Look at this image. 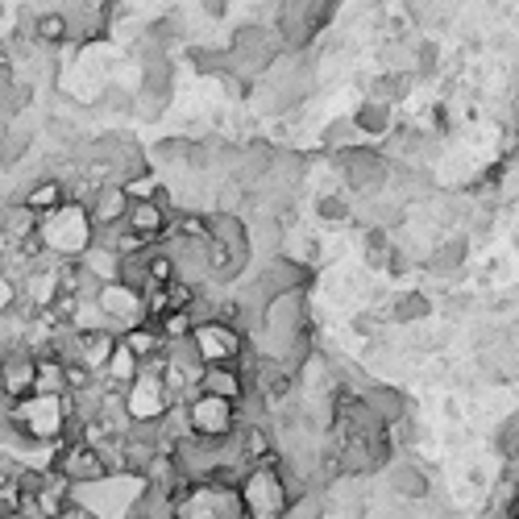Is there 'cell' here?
I'll return each mask as SVG.
<instances>
[{
    "label": "cell",
    "instance_id": "obj_26",
    "mask_svg": "<svg viewBox=\"0 0 519 519\" xmlns=\"http://www.w3.org/2000/svg\"><path fill=\"white\" fill-rule=\"evenodd\" d=\"M499 453H503L507 466H515V461H519V420L515 416H507L503 428H499Z\"/></svg>",
    "mask_w": 519,
    "mask_h": 519
},
{
    "label": "cell",
    "instance_id": "obj_9",
    "mask_svg": "<svg viewBox=\"0 0 519 519\" xmlns=\"http://www.w3.org/2000/svg\"><path fill=\"white\" fill-rule=\"evenodd\" d=\"M54 470H59L71 486H84V482H96L104 478V461L92 445L84 441H59V453H54Z\"/></svg>",
    "mask_w": 519,
    "mask_h": 519
},
{
    "label": "cell",
    "instance_id": "obj_23",
    "mask_svg": "<svg viewBox=\"0 0 519 519\" xmlns=\"http://www.w3.org/2000/svg\"><path fill=\"white\" fill-rule=\"evenodd\" d=\"M362 250H366V262L370 266H382L391 254V229L387 225H370L366 237H362Z\"/></svg>",
    "mask_w": 519,
    "mask_h": 519
},
{
    "label": "cell",
    "instance_id": "obj_19",
    "mask_svg": "<svg viewBox=\"0 0 519 519\" xmlns=\"http://www.w3.org/2000/svg\"><path fill=\"white\" fill-rule=\"evenodd\" d=\"M146 324H150V320H146ZM154 329H158V337L167 341V345H171V341H187V333L196 329V316H191L187 308H183V312H167V316L154 320Z\"/></svg>",
    "mask_w": 519,
    "mask_h": 519
},
{
    "label": "cell",
    "instance_id": "obj_29",
    "mask_svg": "<svg viewBox=\"0 0 519 519\" xmlns=\"http://www.w3.org/2000/svg\"><path fill=\"white\" fill-rule=\"evenodd\" d=\"M5 519H17V515H5Z\"/></svg>",
    "mask_w": 519,
    "mask_h": 519
},
{
    "label": "cell",
    "instance_id": "obj_13",
    "mask_svg": "<svg viewBox=\"0 0 519 519\" xmlns=\"http://www.w3.org/2000/svg\"><path fill=\"white\" fill-rule=\"evenodd\" d=\"M138 370H142V362L133 358V353H129V349L117 341V345H113V353H108V358H104L100 382H104V387H113V391H125L129 382L138 378Z\"/></svg>",
    "mask_w": 519,
    "mask_h": 519
},
{
    "label": "cell",
    "instance_id": "obj_15",
    "mask_svg": "<svg viewBox=\"0 0 519 519\" xmlns=\"http://www.w3.org/2000/svg\"><path fill=\"white\" fill-rule=\"evenodd\" d=\"M466 254H470V237H449V241H441L436 250L428 254V270L432 275H457L461 266H466Z\"/></svg>",
    "mask_w": 519,
    "mask_h": 519
},
{
    "label": "cell",
    "instance_id": "obj_17",
    "mask_svg": "<svg viewBox=\"0 0 519 519\" xmlns=\"http://www.w3.org/2000/svg\"><path fill=\"white\" fill-rule=\"evenodd\" d=\"M349 121H353V129H358V138H387L391 133V104L366 100Z\"/></svg>",
    "mask_w": 519,
    "mask_h": 519
},
{
    "label": "cell",
    "instance_id": "obj_8",
    "mask_svg": "<svg viewBox=\"0 0 519 519\" xmlns=\"http://www.w3.org/2000/svg\"><path fill=\"white\" fill-rule=\"evenodd\" d=\"M216 395V399H229V403H237L241 407V399L245 395H254L250 391V374H245L241 366H200L196 370V382H191V395ZM187 395V399H191ZM183 399V403H187Z\"/></svg>",
    "mask_w": 519,
    "mask_h": 519
},
{
    "label": "cell",
    "instance_id": "obj_27",
    "mask_svg": "<svg viewBox=\"0 0 519 519\" xmlns=\"http://www.w3.org/2000/svg\"><path fill=\"white\" fill-rule=\"evenodd\" d=\"M432 63H436V46H432V42H424V46H420V67H416V71H420V75H428V71H432Z\"/></svg>",
    "mask_w": 519,
    "mask_h": 519
},
{
    "label": "cell",
    "instance_id": "obj_7",
    "mask_svg": "<svg viewBox=\"0 0 519 519\" xmlns=\"http://www.w3.org/2000/svg\"><path fill=\"white\" fill-rule=\"evenodd\" d=\"M96 308L104 312V329L121 337L125 329H138L146 324V304H142V291L121 287V283H104L96 295Z\"/></svg>",
    "mask_w": 519,
    "mask_h": 519
},
{
    "label": "cell",
    "instance_id": "obj_14",
    "mask_svg": "<svg viewBox=\"0 0 519 519\" xmlns=\"http://www.w3.org/2000/svg\"><path fill=\"white\" fill-rule=\"evenodd\" d=\"M391 490L399 499H428V490H432V482H428V474L416 466V461H391Z\"/></svg>",
    "mask_w": 519,
    "mask_h": 519
},
{
    "label": "cell",
    "instance_id": "obj_20",
    "mask_svg": "<svg viewBox=\"0 0 519 519\" xmlns=\"http://www.w3.org/2000/svg\"><path fill=\"white\" fill-rule=\"evenodd\" d=\"M391 316H395V320H403V324H412V320H428V316H432V304H428V295H424V291H403V295L395 299Z\"/></svg>",
    "mask_w": 519,
    "mask_h": 519
},
{
    "label": "cell",
    "instance_id": "obj_10",
    "mask_svg": "<svg viewBox=\"0 0 519 519\" xmlns=\"http://www.w3.org/2000/svg\"><path fill=\"white\" fill-rule=\"evenodd\" d=\"M129 233H138L146 245L167 237V225H171V208H167V191L158 200H142V204H129L125 208V221H121Z\"/></svg>",
    "mask_w": 519,
    "mask_h": 519
},
{
    "label": "cell",
    "instance_id": "obj_22",
    "mask_svg": "<svg viewBox=\"0 0 519 519\" xmlns=\"http://www.w3.org/2000/svg\"><path fill=\"white\" fill-rule=\"evenodd\" d=\"M67 34H71V25H67V17H63V13H42V17L34 21V38H38V42H46V46H59V42H67Z\"/></svg>",
    "mask_w": 519,
    "mask_h": 519
},
{
    "label": "cell",
    "instance_id": "obj_3",
    "mask_svg": "<svg viewBox=\"0 0 519 519\" xmlns=\"http://www.w3.org/2000/svg\"><path fill=\"white\" fill-rule=\"evenodd\" d=\"M5 416L30 445H59L71 420V403L67 395H25L5 403Z\"/></svg>",
    "mask_w": 519,
    "mask_h": 519
},
{
    "label": "cell",
    "instance_id": "obj_28",
    "mask_svg": "<svg viewBox=\"0 0 519 519\" xmlns=\"http://www.w3.org/2000/svg\"><path fill=\"white\" fill-rule=\"evenodd\" d=\"M50 519H88V511H84V507H79V503H67L63 511H54Z\"/></svg>",
    "mask_w": 519,
    "mask_h": 519
},
{
    "label": "cell",
    "instance_id": "obj_4",
    "mask_svg": "<svg viewBox=\"0 0 519 519\" xmlns=\"http://www.w3.org/2000/svg\"><path fill=\"white\" fill-rule=\"evenodd\" d=\"M183 407V424L187 436H200V441H225L241 428V407L229 399H216V395H191Z\"/></svg>",
    "mask_w": 519,
    "mask_h": 519
},
{
    "label": "cell",
    "instance_id": "obj_12",
    "mask_svg": "<svg viewBox=\"0 0 519 519\" xmlns=\"http://www.w3.org/2000/svg\"><path fill=\"white\" fill-rule=\"evenodd\" d=\"M25 208H34L38 216H46V212H54V208H63L67 204V183L63 179H54V175H38L30 187L17 196Z\"/></svg>",
    "mask_w": 519,
    "mask_h": 519
},
{
    "label": "cell",
    "instance_id": "obj_6",
    "mask_svg": "<svg viewBox=\"0 0 519 519\" xmlns=\"http://www.w3.org/2000/svg\"><path fill=\"white\" fill-rule=\"evenodd\" d=\"M171 399H167V387H162V378L150 374V370H138V378L129 382L121 391V412L129 424H158L162 416L171 412Z\"/></svg>",
    "mask_w": 519,
    "mask_h": 519
},
{
    "label": "cell",
    "instance_id": "obj_1",
    "mask_svg": "<svg viewBox=\"0 0 519 519\" xmlns=\"http://www.w3.org/2000/svg\"><path fill=\"white\" fill-rule=\"evenodd\" d=\"M237 499L245 519H283L295 499H304L308 490L295 486L287 466H250L237 478Z\"/></svg>",
    "mask_w": 519,
    "mask_h": 519
},
{
    "label": "cell",
    "instance_id": "obj_2",
    "mask_svg": "<svg viewBox=\"0 0 519 519\" xmlns=\"http://www.w3.org/2000/svg\"><path fill=\"white\" fill-rule=\"evenodd\" d=\"M92 241H96V229L88 221V208L84 204H71L67 200L63 208L46 212L42 221H38V245H42V254L50 262H75Z\"/></svg>",
    "mask_w": 519,
    "mask_h": 519
},
{
    "label": "cell",
    "instance_id": "obj_21",
    "mask_svg": "<svg viewBox=\"0 0 519 519\" xmlns=\"http://www.w3.org/2000/svg\"><path fill=\"white\" fill-rule=\"evenodd\" d=\"M407 92H412V75H378L370 84V100H378V104L403 100Z\"/></svg>",
    "mask_w": 519,
    "mask_h": 519
},
{
    "label": "cell",
    "instance_id": "obj_11",
    "mask_svg": "<svg viewBox=\"0 0 519 519\" xmlns=\"http://www.w3.org/2000/svg\"><path fill=\"white\" fill-rule=\"evenodd\" d=\"M88 221H92V229L100 233V229H113V225H121L125 221V208H129V200H125V191H121V183H100L92 196H88Z\"/></svg>",
    "mask_w": 519,
    "mask_h": 519
},
{
    "label": "cell",
    "instance_id": "obj_18",
    "mask_svg": "<svg viewBox=\"0 0 519 519\" xmlns=\"http://www.w3.org/2000/svg\"><path fill=\"white\" fill-rule=\"evenodd\" d=\"M117 341H121V345L133 353V358H138V362H150V358H158V353L167 349V341L158 337L154 324H138V329H125Z\"/></svg>",
    "mask_w": 519,
    "mask_h": 519
},
{
    "label": "cell",
    "instance_id": "obj_24",
    "mask_svg": "<svg viewBox=\"0 0 519 519\" xmlns=\"http://www.w3.org/2000/svg\"><path fill=\"white\" fill-rule=\"evenodd\" d=\"M316 216L324 225H345L349 221V200L341 196V191H324V196L316 200Z\"/></svg>",
    "mask_w": 519,
    "mask_h": 519
},
{
    "label": "cell",
    "instance_id": "obj_25",
    "mask_svg": "<svg viewBox=\"0 0 519 519\" xmlns=\"http://www.w3.org/2000/svg\"><path fill=\"white\" fill-rule=\"evenodd\" d=\"M362 138H358V129H353V121L345 117V121H333L329 129H324V146H337V150H349V146H358Z\"/></svg>",
    "mask_w": 519,
    "mask_h": 519
},
{
    "label": "cell",
    "instance_id": "obj_5",
    "mask_svg": "<svg viewBox=\"0 0 519 519\" xmlns=\"http://www.w3.org/2000/svg\"><path fill=\"white\" fill-rule=\"evenodd\" d=\"M187 341L196 349L200 366H241L250 358V341L221 320H196V329L187 333Z\"/></svg>",
    "mask_w": 519,
    "mask_h": 519
},
{
    "label": "cell",
    "instance_id": "obj_16",
    "mask_svg": "<svg viewBox=\"0 0 519 519\" xmlns=\"http://www.w3.org/2000/svg\"><path fill=\"white\" fill-rule=\"evenodd\" d=\"M75 262H79V266H84V270H88V275H92V279H96L100 287H104V283H117V270H121V258H117L113 250H108V245L92 241V245H88V250H84V254H79Z\"/></svg>",
    "mask_w": 519,
    "mask_h": 519
}]
</instances>
